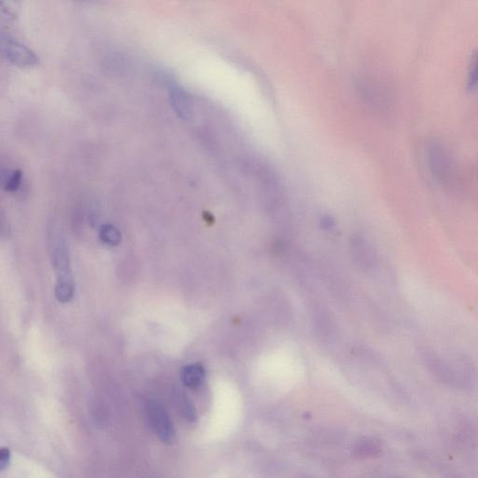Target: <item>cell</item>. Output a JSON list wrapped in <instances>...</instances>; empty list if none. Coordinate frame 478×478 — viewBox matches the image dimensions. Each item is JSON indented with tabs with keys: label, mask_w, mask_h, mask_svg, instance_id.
<instances>
[{
	"label": "cell",
	"mask_w": 478,
	"mask_h": 478,
	"mask_svg": "<svg viewBox=\"0 0 478 478\" xmlns=\"http://www.w3.org/2000/svg\"><path fill=\"white\" fill-rule=\"evenodd\" d=\"M427 166L432 178L441 185H451L456 176L453 157L441 141L432 140L425 149Z\"/></svg>",
	"instance_id": "7a4b0ae2"
},
{
	"label": "cell",
	"mask_w": 478,
	"mask_h": 478,
	"mask_svg": "<svg viewBox=\"0 0 478 478\" xmlns=\"http://www.w3.org/2000/svg\"><path fill=\"white\" fill-rule=\"evenodd\" d=\"M22 180V172L20 171H14L13 173L7 178L5 180L4 188L6 191L14 192L19 188L20 183Z\"/></svg>",
	"instance_id": "9c48e42d"
},
{
	"label": "cell",
	"mask_w": 478,
	"mask_h": 478,
	"mask_svg": "<svg viewBox=\"0 0 478 478\" xmlns=\"http://www.w3.org/2000/svg\"><path fill=\"white\" fill-rule=\"evenodd\" d=\"M169 100L175 112L182 119L191 118L192 106L187 93L179 86H173L169 91Z\"/></svg>",
	"instance_id": "5b68a950"
},
{
	"label": "cell",
	"mask_w": 478,
	"mask_h": 478,
	"mask_svg": "<svg viewBox=\"0 0 478 478\" xmlns=\"http://www.w3.org/2000/svg\"><path fill=\"white\" fill-rule=\"evenodd\" d=\"M467 86L471 90L478 89V53L474 56L471 66L469 67Z\"/></svg>",
	"instance_id": "ba28073f"
},
{
	"label": "cell",
	"mask_w": 478,
	"mask_h": 478,
	"mask_svg": "<svg viewBox=\"0 0 478 478\" xmlns=\"http://www.w3.org/2000/svg\"><path fill=\"white\" fill-rule=\"evenodd\" d=\"M51 258L55 267L58 282L55 286V297L60 303H67L74 296V281L70 268L69 250L63 236L52 232L50 236Z\"/></svg>",
	"instance_id": "6da1fadb"
},
{
	"label": "cell",
	"mask_w": 478,
	"mask_h": 478,
	"mask_svg": "<svg viewBox=\"0 0 478 478\" xmlns=\"http://www.w3.org/2000/svg\"><path fill=\"white\" fill-rule=\"evenodd\" d=\"M180 377L186 387L197 389L202 385L205 378V370L199 364H191L182 369Z\"/></svg>",
	"instance_id": "8992f818"
},
{
	"label": "cell",
	"mask_w": 478,
	"mask_h": 478,
	"mask_svg": "<svg viewBox=\"0 0 478 478\" xmlns=\"http://www.w3.org/2000/svg\"><path fill=\"white\" fill-rule=\"evenodd\" d=\"M11 460V451L7 448H3L0 451V469L4 470Z\"/></svg>",
	"instance_id": "30bf717a"
},
{
	"label": "cell",
	"mask_w": 478,
	"mask_h": 478,
	"mask_svg": "<svg viewBox=\"0 0 478 478\" xmlns=\"http://www.w3.org/2000/svg\"><path fill=\"white\" fill-rule=\"evenodd\" d=\"M99 237H100L101 241L105 243V244L112 246V247L118 246L121 241L120 230L112 225L102 226L100 231H99Z\"/></svg>",
	"instance_id": "52a82bcc"
},
{
	"label": "cell",
	"mask_w": 478,
	"mask_h": 478,
	"mask_svg": "<svg viewBox=\"0 0 478 478\" xmlns=\"http://www.w3.org/2000/svg\"><path fill=\"white\" fill-rule=\"evenodd\" d=\"M150 426L164 443H172L175 438L173 423L162 404L151 401L147 407Z\"/></svg>",
	"instance_id": "3957f363"
},
{
	"label": "cell",
	"mask_w": 478,
	"mask_h": 478,
	"mask_svg": "<svg viewBox=\"0 0 478 478\" xmlns=\"http://www.w3.org/2000/svg\"><path fill=\"white\" fill-rule=\"evenodd\" d=\"M1 51L8 61L17 66L29 67L38 64L39 58L36 53L10 35L2 34Z\"/></svg>",
	"instance_id": "277c9868"
}]
</instances>
